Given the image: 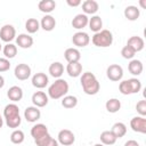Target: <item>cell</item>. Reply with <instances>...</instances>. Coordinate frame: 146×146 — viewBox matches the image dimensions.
I'll return each mask as SVG.
<instances>
[{"label": "cell", "mask_w": 146, "mask_h": 146, "mask_svg": "<svg viewBox=\"0 0 146 146\" xmlns=\"http://www.w3.org/2000/svg\"><path fill=\"white\" fill-rule=\"evenodd\" d=\"M80 82H81V86H82L83 91L87 95H96L99 91V89H100V84H99L97 78L91 72H84V73H82L81 79H80Z\"/></svg>", "instance_id": "obj_1"}, {"label": "cell", "mask_w": 146, "mask_h": 146, "mask_svg": "<svg viewBox=\"0 0 146 146\" xmlns=\"http://www.w3.org/2000/svg\"><path fill=\"white\" fill-rule=\"evenodd\" d=\"M68 83L64 79H57L48 88V96L52 99H59L68 92Z\"/></svg>", "instance_id": "obj_2"}, {"label": "cell", "mask_w": 146, "mask_h": 146, "mask_svg": "<svg viewBox=\"0 0 146 146\" xmlns=\"http://www.w3.org/2000/svg\"><path fill=\"white\" fill-rule=\"evenodd\" d=\"M91 41L96 47L106 48L113 43V34L108 30H102L94 34Z\"/></svg>", "instance_id": "obj_3"}, {"label": "cell", "mask_w": 146, "mask_h": 146, "mask_svg": "<svg viewBox=\"0 0 146 146\" xmlns=\"http://www.w3.org/2000/svg\"><path fill=\"white\" fill-rule=\"evenodd\" d=\"M16 38V30L13 25L6 24L0 29V39L7 43H10Z\"/></svg>", "instance_id": "obj_4"}, {"label": "cell", "mask_w": 146, "mask_h": 146, "mask_svg": "<svg viewBox=\"0 0 146 146\" xmlns=\"http://www.w3.org/2000/svg\"><path fill=\"white\" fill-rule=\"evenodd\" d=\"M106 74H107V78L111 80V81H120L123 76V68L119 65V64H112L107 67L106 70Z\"/></svg>", "instance_id": "obj_5"}, {"label": "cell", "mask_w": 146, "mask_h": 146, "mask_svg": "<svg viewBox=\"0 0 146 146\" xmlns=\"http://www.w3.org/2000/svg\"><path fill=\"white\" fill-rule=\"evenodd\" d=\"M57 138H58L57 141H58L59 144L64 145V146H71V145L75 141V136H74V133H73L71 130H68V129H63V130H60V131L58 132Z\"/></svg>", "instance_id": "obj_6"}, {"label": "cell", "mask_w": 146, "mask_h": 146, "mask_svg": "<svg viewBox=\"0 0 146 146\" xmlns=\"http://www.w3.org/2000/svg\"><path fill=\"white\" fill-rule=\"evenodd\" d=\"M72 42L74 46L76 47H80V48H83V47H87L90 42V38L88 35V33L86 32H76L73 34L72 36Z\"/></svg>", "instance_id": "obj_7"}, {"label": "cell", "mask_w": 146, "mask_h": 146, "mask_svg": "<svg viewBox=\"0 0 146 146\" xmlns=\"http://www.w3.org/2000/svg\"><path fill=\"white\" fill-rule=\"evenodd\" d=\"M15 76L21 80V81H24V80H27L30 76H31V67L27 65V64H18L16 67H15Z\"/></svg>", "instance_id": "obj_8"}, {"label": "cell", "mask_w": 146, "mask_h": 146, "mask_svg": "<svg viewBox=\"0 0 146 146\" xmlns=\"http://www.w3.org/2000/svg\"><path fill=\"white\" fill-rule=\"evenodd\" d=\"M130 127L136 132L146 133V119L144 116H135L130 121Z\"/></svg>", "instance_id": "obj_9"}, {"label": "cell", "mask_w": 146, "mask_h": 146, "mask_svg": "<svg viewBox=\"0 0 146 146\" xmlns=\"http://www.w3.org/2000/svg\"><path fill=\"white\" fill-rule=\"evenodd\" d=\"M41 116V112L35 106H29L24 111V117L27 122H36Z\"/></svg>", "instance_id": "obj_10"}, {"label": "cell", "mask_w": 146, "mask_h": 146, "mask_svg": "<svg viewBox=\"0 0 146 146\" xmlns=\"http://www.w3.org/2000/svg\"><path fill=\"white\" fill-rule=\"evenodd\" d=\"M49 82V79L48 76L42 73V72H39V73H35L33 76H32V84L33 87L38 88V89H42V88H46L47 84Z\"/></svg>", "instance_id": "obj_11"}, {"label": "cell", "mask_w": 146, "mask_h": 146, "mask_svg": "<svg viewBox=\"0 0 146 146\" xmlns=\"http://www.w3.org/2000/svg\"><path fill=\"white\" fill-rule=\"evenodd\" d=\"M32 103L35 107H44L48 104V95L43 91H36L32 95Z\"/></svg>", "instance_id": "obj_12"}, {"label": "cell", "mask_w": 146, "mask_h": 146, "mask_svg": "<svg viewBox=\"0 0 146 146\" xmlns=\"http://www.w3.org/2000/svg\"><path fill=\"white\" fill-rule=\"evenodd\" d=\"M127 46H128V47H130L135 52H138V51H140V50H143V49H144L145 42H144L143 38L137 36V35H133V36H130V38L128 39Z\"/></svg>", "instance_id": "obj_13"}, {"label": "cell", "mask_w": 146, "mask_h": 146, "mask_svg": "<svg viewBox=\"0 0 146 146\" xmlns=\"http://www.w3.org/2000/svg\"><path fill=\"white\" fill-rule=\"evenodd\" d=\"M16 43L18 47H21L23 49H27V48L32 47L33 38L26 33H21V34H18V36H16Z\"/></svg>", "instance_id": "obj_14"}, {"label": "cell", "mask_w": 146, "mask_h": 146, "mask_svg": "<svg viewBox=\"0 0 146 146\" xmlns=\"http://www.w3.org/2000/svg\"><path fill=\"white\" fill-rule=\"evenodd\" d=\"M3 116H5V120H10V119L19 116V108H18V106L15 103L6 105L5 110H3Z\"/></svg>", "instance_id": "obj_15"}, {"label": "cell", "mask_w": 146, "mask_h": 146, "mask_svg": "<svg viewBox=\"0 0 146 146\" xmlns=\"http://www.w3.org/2000/svg\"><path fill=\"white\" fill-rule=\"evenodd\" d=\"M99 9V5L97 1L95 0H86L82 2V10L84 13V15H94L98 11Z\"/></svg>", "instance_id": "obj_16"}, {"label": "cell", "mask_w": 146, "mask_h": 146, "mask_svg": "<svg viewBox=\"0 0 146 146\" xmlns=\"http://www.w3.org/2000/svg\"><path fill=\"white\" fill-rule=\"evenodd\" d=\"M47 133H49V132H48V128H47V125L43 124V123H36V124L33 125L32 129H31V136L33 137L34 140L39 139L40 137H42V136H44V135H47Z\"/></svg>", "instance_id": "obj_17"}, {"label": "cell", "mask_w": 146, "mask_h": 146, "mask_svg": "<svg viewBox=\"0 0 146 146\" xmlns=\"http://www.w3.org/2000/svg\"><path fill=\"white\" fill-rule=\"evenodd\" d=\"M7 97H8L11 102H14V103L19 102V100L23 98V90H22V88L18 87V86H13V87H10V88L8 89V91H7Z\"/></svg>", "instance_id": "obj_18"}, {"label": "cell", "mask_w": 146, "mask_h": 146, "mask_svg": "<svg viewBox=\"0 0 146 146\" xmlns=\"http://www.w3.org/2000/svg\"><path fill=\"white\" fill-rule=\"evenodd\" d=\"M64 57L68 63H76L81 59V52L76 48H67L64 52Z\"/></svg>", "instance_id": "obj_19"}, {"label": "cell", "mask_w": 146, "mask_h": 146, "mask_svg": "<svg viewBox=\"0 0 146 146\" xmlns=\"http://www.w3.org/2000/svg\"><path fill=\"white\" fill-rule=\"evenodd\" d=\"M66 72L71 78H78L82 73V64L80 62L68 63L66 66Z\"/></svg>", "instance_id": "obj_20"}, {"label": "cell", "mask_w": 146, "mask_h": 146, "mask_svg": "<svg viewBox=\"0 0 146 146\" xmlns=\"http://www.w3.org/2000/svg\"><path fill=\"white\" fill-rule=\"evenodd\" d=\"M89 18L84 14H78L73 19H72V26L76 30H81L88 25Z\"/></svg>", "instance_id": "obj_21"}, {"label": "cell", "mask_w": 146, "mask_h": 146, "mask_svg": "<svg viewBox=\"0 0 146 146\" xmlns=\"http://www.w3.org/2000/svg\"><path fill=\"white\" fill-rule=\"evenodd\" d=\"M40 26L44 30V31H52L56 26V19L51 16V15H46L41 18V22H40Z\"/></svg>", "instance_id": "obj_22"}, {"label": "cell", "mask_w": 146, "mask_h": 146, "mask_svg": "<svg viewBox=\"0 0 146 146\" xmlns=\"http://www.w3.org/2000/svg\"><path fill=\"white\" fill-rule=\"evenodd\" d=\"M48 71H49V74L52 78L60 79L62 74L64 73V66H63V64L60 62H54L52 64H50Z\"/></svg>", "instance_id": "obj_23"}, {"label": "cell", "mask_w": 146, "mask_h": 146, "mask_svg": "<svg viewBox=\"0 0 146 146\" xmlns=\"http://www.w3.org/2000/svg\"><path fill=\"white\" fill-rule=\"evenodd\" d=\"M139 15H140V10L136 6H128L124 9V17L127 19H129V21H136V19H138Z\"/></svg>", "instance_id": "obj_24"}, {"label": "cell", "mask_w": 146, "mask_h": 146, "mask_svg": "<svg viewBox=\"0 0 146 146\" xmlns=\"http://www.w3.org/2000/svg\"><path fill=\"white\" fill-rule=\"evenodd\" d=\"M88 24H89V29H90L92 32L97 33V32L102 31V27H103V21H102V18H100V16H98V15L92 16L91 18H89Z\"/></svg>", "instance_id": "obj_25"}, {"label": "cell", "mask_w": 146, "mask_h": 146, "mask_svg": "<svg viewBox=\"0 0 146 146\" xmlns=\"http://www.w3.org/2000/svg\"><path fill=\"white\" fill-rule=\"evenodd\" d=\"M143 68H144L143 63L138 59H132L128 65V70L132 75H140L143 72Z\"/></svg>", "instance_id": "obj_26"}, {"label": "cell", "mask_w": 146, "mask_h": 146, "mask_svg": "<svg viewBox=\"0 0 146 146\" xmlns=\"http://www.w3.org/2000/svg\"><path fill=\"white\" fill-rule=\"evenodd\" d=\"M38 8L40 9V11L49 14L56 8V2L54 0H41L38 5Z\"/></svg>", "instance_id": "obj_27"}, {"label": "cell", "mask_w": 146, "mask_h": 146, "mask_svg": "<svg viewBox=\"0 0 146 146\" xmlns=\"http://www.w3.org/2000/svg\"><path fill=\"white\" fill-rule=\"evenodd\" d=\"M100 141H102V144L103 145H113V144H115V141H116V137L113 135V132L111 131V130H105V131H103L102 133H100Z\"/></svg>", "instance_id": "obj_28"}, {"label": "cell", "mask_w": 146, "mask_h": 146, "mask_svg": "<svg viewBox=\"0 0 146 146\" xmlns=\"http://www.w3.org/2000/svg\"><path fill=\"white\" fill-rule=\"evenodd\" d=\"M111 131L113 132V135L116 137V138H122L125 133H127V127L124 123L122 122H116L113 124Z\"/></svg>", "instance_id": "obj_29"}, {"label": "cell", "mask_w": 146, "mask_h": 146, "mask_svg": "<svg viewBox=\"0 0 146 146\" xmlns=\"http://www.w3.org/2000/svg\"><path fill=\"white\" fill-rule=\"evenodd\" d=\"M105 107H106L107 112H110V113H116L121 108V102L117 98H111V99H108L106 102Z\"/></svg>", "instance_id": "obj_30"}, {"label": "cell", "mask_w": 146, "mask_h": 146, "mask_svg": "<svg viewBox=\"0 0 146 146\" xmlns=\"http://www.w3.org/2000/svg\"><path fill=\"white\" fill-rule=\"evenodd\" d=\"M25 29L29 33H35L40 29V23L36 18H29L25 23Z\"/></svg>", "instance_id": "obj_31"}, {"label": "cell", "mask_w": 146, "mask_h": 146, "mask_svg": "<svg viewBox=\"0 0 146 146\" xmlns=\"http://www.w3.org/2000/svg\"><path fill=\"white\" fill-rule=\"evenodd\" d=\"M78 105V98L75 96H64L62 99V106L65 108H73Z\"/></svg>", "instance_id": "obj_32"}, {"label": "cell", "mask_w": 146, "mask_h": 146, "mask_svg": "<svg viewBox=\"0 0 146 146\" xmlns=\"http://www.w3.org/2000/svg\"><path fill=\"white\" fill-rule=\"evenodd\" d=\"M24 139H25L24 132H23L22 130H19V129H15V130L11 132V135H10V141H11L13 144L19 145V144H22V143L24 141Z\"/></svg>", "instance_id": "obj_33"}, {"label": "cell", "mask_w": 146, "mask_h": 146, "mask_svg": "<svg viewBox=\"0 0 146 146\" xmlns=\"http://www.w3.org/2000/svg\"><path fill=\"white\" fill-rule=\"evenodd\" d=\"M3 55L7 59H10V58H14L17 54V47L13 43H7L5 47H3Z\"/></svg>", "instance_id": "obj_34"}, {"label": "cell", "mask_w": 146, "mask_h": 146, "mask_svg": "<svg viewBox=\"0 0 146 146\" xmlns=\"http://www.w3.org/2000/svg\"><path fill=\"white\" fill-rule=\"evenodd\" d=\"M128 82H129V86H130V89H131V94H137V92L140 91L141 82L138 79L131 78V79H128Z\"/></svg>", "instance_id": "obj_35"}, {"label": "cell", "mask_w": 146, "mask_h": 146, "mask_svg": "<svg viewBox=\"0 0 146 146\" xmlns=\"http://www.w3.org/2000/svg\"><path fill=\"white\" fill-rule=\"evenodd\" d=\"M119 90H120V92L122 95H131V89H130V86H129L128 80H124V81H121L120 82Z\"/></svg>", "instance_id": "obj_36"}, {"label": "cell", "mask_w": 146, "mask_h": 146, "mask_svg": "<svg viewBox=\"0 0 146 146\" xmlns=\"http://www.w3.org/2000/svg\"><path fill=\"white\" fill-rule=\"evenodd\" d=\"M135 54H136V52H135L130 47H128V46H124V47L121 49V55H122V57L125 58V59H131V58H133Z\"/></svg>", "instance_id": "obj_37"}, {"label": "cell", "mask_w": 146, "mask_h": 146, "mask_svg": "<svg viewBox=\"0 0 146 146\" xmlns=\"http://www.w3.org/2000/svg\"><path fill=\"white\" fill-rule=\"evenodd\" d=\"M21 122H22L21 116H17V117H14V119H10V120H6V124H7L9 128H11V129L18 128L19 124H21Z\"/></svg>", "instance_id": "obj_38"}, {"label": "cell", "mask_w": 146, "mask_h": 146, "mask_svg": "<svg viewBox=\"0 0 146 146\" xmlns=\"http://www.w3.org/2000/svg\"><path fill=\"white\" fill-rule=\"evenodd\" d=\"M136 110L137 112L140 114V116H145L146 115V100H139L136 105Z\"/></svg>", "instance_id": "obj_39"}, {"label": "cell", "mask_w": 146, "mask_h": 146, "mask_svg": "<svg viewBox=\"0 0 146 146\" xmlns=\"http://www.w3.org/2000/svg\"><path fill=\"white\" fill-rule=\"evenodd\" d=\"M10 68V62L7 58L0 57V72H7Z\"/></svg>", "instance_id": "obj_40"}, {"label": "cell", "mask_w": 146, "mask_h": 146, "mask_svg": "<svg viewBox=\"0 0 146 146\" xmlns=\"http://www.w3.org/2000/svg\"><path fill=\"white\" fill-rule=\"evenodd\" d=\"M50 138H51V136H50L49 133H47V135H44V136L40 137L39 139H36V140H34V141H35L36 146H44V145L49 141V139H50Z\"/></svg>", "instance_id": "obj_41"}, {"label": "cell", "mask_w": 146, "mask_h": 146, "mask_svg": "<svg viewBox=\"0 0 146 146\" xmlns=\"http://www.w3.org/2000/svg\"><path fill=\"white\" fill-rule=\"evenodd\" d=\"M66 3L71 7H78L81 5V1L80 0H66Z\"/></svg>", "instance_id": "obj_42"}, {"label": "cell", "mask_w": 146, "mask_h": 146, "mask_svg": "<svg viewBox=\"0 0 146 146\" xmlns=\"http://www.w3.org/2000/svg\"><path fill=\"white\" fill-rule=\"evenodd\" d=\"M44 146H58V141H57L55 138H52V137H51V138L49 139V141H48Z\"/></svg>", "instance_id": "obj_43"}, {"label": "cell", "mask_w": 146, "mask_h": 146, "mask_svg": "<svg viewBox=\"0 0 146 146\" xmlns=\"http://www.w3.org/2000/svg\"><path fill=\"white\" fill-rule=\"evenodd\" d=\"M124 146H139V144H138V141L131 139V140H128V141L124 144Z\"/></svg>", "instance_id": "obj_44"}, {"label": "cell", "mask_w": 146, "mask_h": 146, "mask_svg": "<svg viewBox=\"0 0 146 146\" xmlns=\"http://www.w3.org/2000/svg\"><path fill=\"white\" fill-rule=\"evenodd\" d=\"M3 86H5V79H3L2 75H0V89H1Z\"/></svg>", "instance_id": "obj_45"}, {"label": "cell", "mask_w": 146, "mask_h": 146, "mask_svg": "<svg viewBox=\"0 0 146 146\" xmlns=\"http://www.w3.org/2000/svg\"><path fill=\"white\" fill-rule=\"evenodd\" d=\"M2 125H3V119H2V116H1V114H0V129L2 128Z\"/></svg>", "instance_id": "obj_46"}, {"label": "cell", "mask_w": 146, "mask_h": 146, "mask_svg": "<svg viewBox=\"0 0 146 146\" xmlns=\"http://www.w3.org/2000/svg\"><path fill=\"white\" fill-rule=\"evenodd\" d=\"M140 5H141V7H143V8H145V6H146V5H145V1H144V0H141V1H140Z\"/></svg>", "instance_id": "obj_47"}, {"label": "cell", "mask_w": 146, "mask_h": 146, "mask_svg": "<svg viewBox=\"0 0 146 146\" xmlns=\"http://www.w3.org/2000/svg\"><path fill=\"white\" fill-rule=\"evenodd\" d=\"M94 146H104V145H103V144H95Z\"/></svg>", "instance_id": "obj_48"}, {"label": "cell", "mask_w": 146, "mask_h": 146, "mask_svg": "<svg viewBox=\"0 0 146 146\" xmlns=\"http://www.w3.org/2000/svg\"><path fill=\"white\" fill-rule=\"evenodd\" d=\"M0 51H1V43H0Z\"/></svg>", "instance_id": "obj_49"}]
</instances>
